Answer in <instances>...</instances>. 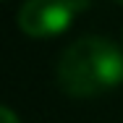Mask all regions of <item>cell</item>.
I'll return each instance as SVG.
<instances>
[{
  "label": "cell",
  "instance_id": "1",
  "mask_svg": "<svg viewBox=\"0 0 123 123\" xmlns=\"http://www.w3.org/2000/svg\"><path fill=\"white\" fill-rule=\"evenodd\" d=\"M55 79L68 97H97L123 84V50L105 37H81L63 50Z\"/></svg>",
  "mask_w": 123,
  "mask_h": 123
},
{
  "label": "cell",
  "instance_id": "2",
  "mask_svg": "<svg viewBox=\"0 0 123 123\" xmlns=\"http://www.w3.org/2000/svg\"><path fill=\"white\" fill-rule=\"evenodd\" d=\"M86 0H26L18 8V29L31 39H52L71 29Z\"/></svg>",
  "mask_w": 123,
  "mask_h": 123
},
{
  "label": "cell",
  "instance_id": "3",
  "mask_svg": "<svg viewBox=\"0 0 123 123\" xmlns=\"http://www.w3.org/2000/svg\"><path fill=\"white\" fill-rule=\"evenodd\" d=\"M0 123H21V121H18V115L11 107H3L0 105Z\"/></svg>",
  "mask_w": 123,
  "mask_h": 123
},
{
  "label": "cell",
  "instance_id": "4",
  "mask_svg": "<svg viewBox=\"0 0 123 123\" xmlns=\"http://www.w3.org/2000/svg\"><path fill=\"white\" fill-rule=\"evenodd\" d=\"M115 3H121V5H123V0H115Z\"/></svg>",
  "mask_w": 123,
  "mask_h": 123
}]
</instances>
